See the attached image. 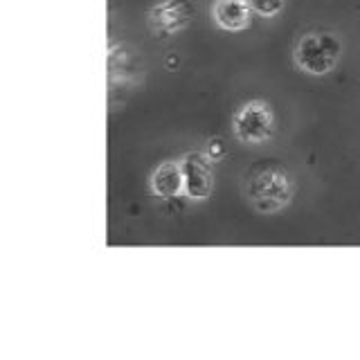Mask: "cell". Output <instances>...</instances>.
Segmentation results:
<instances>
[{"mask_svg": "<svg viewBox=\"0 0 360 360\" xmlns=\"http://www.w3.org/2000/svg\"><path fill=\"white\" fill-rule=\"evenodd\" d=\"M243 189L252 207L264 214L288 207L292 196H295L292 176L275 162H259L257 167H252L245 174Z\"/></svg>", "mask_w": 360, "mask_h": 360, "instance_id": "obj_1", "label": "cell"}, {"mask_svg": "<svg viewBox=\"0 0 360 360\" xmlns=\"http://www.w3.org/2000/svg\"><path fill=\"white\" fill-rule=\"evenodd\" d=\"M342 56V41L331 32L304 34L295 45V63L302 72L324 77L338 65Z\"/></svg>", "mask_w": 360, "mask_h": 360, "instance_id": "obj_2", "label": "cell"}, {"mask_svg": "<svg viewBox=\"0 0 360 360\" xmlns=\"http://www.w3.org/2000/svg\"><path fill=\"white\" fill-rule=\"evenodd\" d=\"M232 131L243 144H262L275 135V112L264 99H252L234 112Z\"/></svg>", "mask_w": 360, "mask_h": 360, "instance_id": "obj_3", "label": "cell"}, {"mask_svg": "<svg viewBox=\"0 0 360 360\" xmlns=\"http://www.w3.org/2000/svg\"><path fill=\"white\" fill-rule=\"evenodd\" d=\"M185 176V196L191 200H205L210 198L214 189V169L207 153L191 151L180 158Z\"/></svg>", "mask_w": 360, "mask_h": 360, "instance_id": "obj_4", "label": "cell"}, {"mask_svg": "<svg viewBox=\"0 0 360 360\" xmlns=\"http://www.w3.org/2000/svg\"><path fill=\"white\" fill-rule=\"evenodd\" d=\"M189 0H158L149 9V27L158 37H172V34L183 32L191 22Z\"/></svg>", "mask_w": 360, "mask_h": 360, "instance_id": "obj_5", "label": "cell"}, {"mask_svg": "<svg viewBox=\"0 0 360 360\" xmlns=\"http://www.w3.org/2000/svg\"><path fill=\"white\" fill-rule=\"evenodd\" d=\"M151 191L153 196L172 200L185 196V176H183V167L180 160H167L162 165H158L151 174Z\"/></svg>", "mask_w": 360, "mask_h": 360, "instance_id": "obj_6", "label": "cell"}, {"mask_svg": "<svg viewBox=\"0 0 360 360\" xmlns=\"http://www.w3.org/2000/svg\"><path fill=\"white\" fill-rule=\"evenodd\" d=\"M250 0H214L212 20L225 32H241L250 25Z\"/></svg>", "mask_w": 360, "mask_h": 360, "instance_id": "obj_7", "label": "cell"}, {"mask_svg": "<svg viewBox=\"0 0 360 360\" xmlns=\"http://www.w3.org/2000/svg\"><path fill=\"white\" fill-rule=\"evenodd\" d=\"M252 11L264 18H273L277 16L281 9H284V0H250Z\"/></svg>", "mask_w": 360, "mask_h": 360, "instance_id": "obj_8", "label": "cell"}, {"mask_svg": "<svg viewBox=\"0 0 360 360\" xmlns=\"http://www.w3.org/2000/svg\"><path fill=\"white\" fill-rule=\"evenodd\" d=\"M205 153L210 155L212 162H219V160H223L225 155H228V144H225L223 138H212V140H207Z\"/></svg>", "mask_w": 360, "mask_h": 360, "instance_id": "obj_9", "label": "cell"}]
</instances>
